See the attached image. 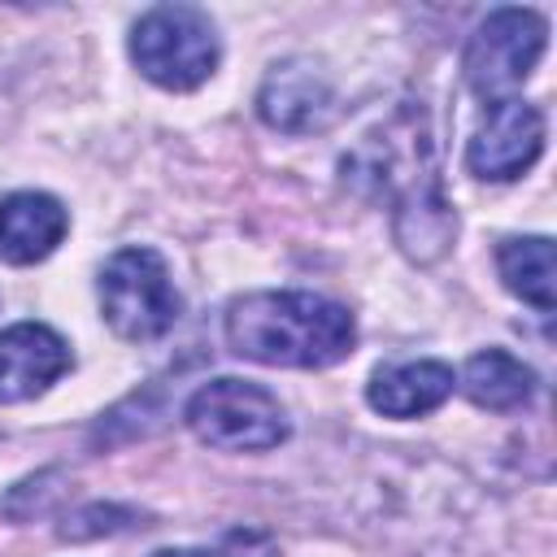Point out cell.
Returning <instances> with one entry per match:
<instances>
[{
    "mask_svg": "<svg viewBox=\"0 0 557 557\" xmlns=\"http://www.w3.org/2000/svg\"><path fill=\"white\" fill-rule=\"evenodd\" d=\"M352 313L313 292H252L226 309L231 352L261 366L322 370L352 352Z\"/></svg>",
    "mask_w": 557,
    "mask_h": 557,
    "instance_id": "obj_1",
    "label": "cell"
},
{
    "mask_svg": "<svg viewBox=\"0 0 557 557\" xmlns=\"http://www.w3.org/2000/svg\"><path fill=\"white\" fill-rule=\"evenodd\" d=\"M344 183L370 200H392L396 222L413 218L422 209L448 205L435 183V161H431V135L422 126V109H400L387 126L366 135L348 157H344Z\"/></svg>",
    "mask_w": 557,
    "mask_h": 557,
    "instance_id": "obj_2",
    "label": "cell"
},
{
    "mask_svg": "<svg viewBox=\"0 0 557 557\" xmlns=\"http://www.w3.org/2000/svg\"><path fill=\"white\" fill-rule=\"evenodd\" d=\"M131 57L157 87L191 91L218 65V30L196 4H157L135 22Z\"/></svg>",
    "mask_w": 557,
    "mask_h": 557,
    "instance_id": "obj_3",
    "label": "cell"
},
{
    "mask_svg": "<svg viewBox=\"0 0 557 557\" xmlns=\"http://www.w3.org/2000/svg\"><path fill=\"white\" fill-rule=\"evenodd\" d=\"M183 418L196 431V440L226 453H265L287 440L283 405L248 379H213L196 387Z\"/></svg>",
    "mask_w": 557,
    "mask_h": 557,
    "instance_id": "obj_4",
    "label": "cell"
},
{
    "mask_svg": "<svg viewBox=\"0 0 557 557\" xmlns=\"http://www.w3.org/2000/svg\"><path fill=\"white\" fill-rule=\"evenodd\" d=\"M100 309L104 322L131 339H157L178 322V292L170 283V270L161 252L152 248H122L100 270Z\"/></svg>",
    "mask_w": 557,
    "mask_h": 557,
    "instance_id": "obj_5",
    "label": "cell"
},
{
    "mask_svg": "<svg viewBox=\"0 0 557 557\" xmlns=\"http://www.w3.org/2000/svg\"><path fill=\"white\" fill-rule=\"evenodd\" d=\"M548 44V22L535 9H496L479 22L466 48V83L487 104L509 100L513 87L535 70Z\"/></svg>",
    "mask_w": 557,
    "mask_h": 557,
    "instance_id": "obj_6",
    "label": "cell"
},
{
    "mask_svg": "<svg viewBox=\"0 0 557 557\" xmlns=\"http://www.w3.org/2000/svg\"><path fill=\"white\" fill-rule=\"evenodd\" d=\"M540 152H544V117H540V109L509 96V100L487 104V113H483L470 148H466V165L479 178L505 183V178L527 174Z\"/></svg>",
    "mask_w": 557,
    "mask_h": 557,
    "instance_id": "obj_7",
    "label": "cell"
},
{
    "mask_svg": "<svg viewBox=\"0 0 557 557\" xmlns=\"http://www.w3.org/2000/svg\"><path fill=\"white\" fill-rule=\"evenodd\" d=\"M257 109L261 117L274 126V131H287V135H309V131H322L335 113V91L326 83V74L309 61H283L265 74L261 83V96H257Z\"/></svg>",
    "mask_w": 557,
    "mask_h": 557,
    "instance_id": "obj_8",
    "label": "cell"
},
{
    "mask_svg": "<svg viewBox=\"0 0 557 557\" xmlns=\"http://www.w3.org/2000/svg\"><path fill=\"white\" fill-rule=\"evenodd\" d=\"M70 370L65 339L44 322H17L0 331V405L39 396Z\"/></svg>",
    "mask_w": 557,
    "mask_h": 557,
    "instance_id": "obj_9",
    "label": "cell"
},
{
    "mask_svg": "<svg viewBox=\"0 0 557 557\" xmlns=\"http://www.w3.org/2000/svg\"><path fill=\"white\" fill-rule=\"evenodd\" d=\"M65 226L70 218L61 200H52L48 191H13L9 200H0V261H44L61 244Z\"/></svg>",
    "mask_w": 557,
    "mask_h": 557,
    "instance_id": "obj_10",
    "label": "cell"
},
{
    "mask_svg": "<svg viewBox=\"0 0 557 557\" xmlns=\"http://www.w3.org/2000/svg\"><path fill=\"white\" fill-rule=\"evenodd\" d=\"M453 392V370L444 361H405L374 370L366 400L387 418H418L444 405Z\"/></svg>",
    "mask_w": 557,
    "mask_h": 557,
    "instance_id": "obj_11",
    "label": "cell"
},
{
    "mask_svg": "<svg viewBox=\"0 0 557 557\" xmlns=\"http://www.w3.org/2000/svg\"><path fill=\"white\" fill-rule=\"evenodd\" d=\"M461 392L479 405V409H518L535 396V374L531 366H522L518 357H509L505 348H483L466 361L461 370Z\"/></svg>",
    "mask_w": 557,
    "mask_h": 557,
    "instance_id": "obj_12",
    "label": "cell"
},
{
    "mask_svg": "<svg viewBox=\"0 0 557 557\" xmlns=\"http://www.w3.org/2000/svg\"><path fill=\"white\" fill-rule=\"evenodd\" d=\"M496 265H500V278L513 296H522L540 313H553L557 292H553V239L548 235L505 239L496 252Z\"/></svg>",
    "mask_w": 557,
    "mask_h": 557,
    "instance_id": "obj_13",
    "label": "cell"
},
{
    "mask_svg": "<svg viewBox=\"0 0 557 557\" xmlns=\"http://www.w3.org/2000/svg\"><path fill=\"white\" fill-rule=\"evenodd\" d=\"M222 557H283V553H278V544H274L265 531L239 527V531H231V535L222 540Z\"/></svg>",
    "mask_w": 557,
    "mask_h": 557,
    "instance_id": "obj_14",
    "label": "cell"
},
{
    "mask_svg": "<svg viewBox=\"0 0 557 557\" xmlns=\"http://www.w3.org/2000/svg\"><path fill=\"white\" fill-rule=\"evenodd\" d=\"M152 557H222V553H205V548H161Z\"/></svg>",
    "mask_w": 557,
    "mask_h": 557,
    "instance_id": "obj_15",
    "label": "cell"
}]
</instances>
